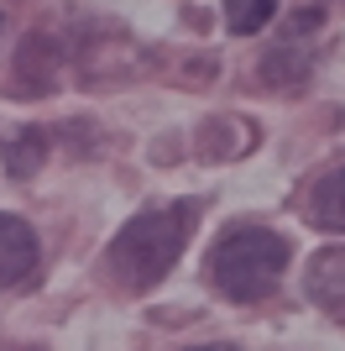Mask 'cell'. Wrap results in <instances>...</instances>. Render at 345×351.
I'll return each mask as SVG.
<instances>
[{"mask_svg":"<svg viewBox=\"0 0 345 351\" xmlns=\"http://www.w3.org/2000/svg\"><path fill=\"white\" fill-rule=\"evenodd\" d=\"M309 299H314L324 315L345 320V247H324L309 263Z\"/></svg>","mask_w":345,"mask_h":351,"instance_id":"obj_4","label":"cell"},{"mask_svg":"<svg viewBox=\"0 0 345 351\" xmlns=\"http://www.w3.org/2000/svg\"><path fill=\"white\" fill-rule=\"evenodd\" d=\"M188 231H194V199H178V205H146L115 231L110 252H105V267L110 278L126 293H146L168 278L178 257L188 247Z\"/></svg>","mask_w":345,"mask_h":351,"instance_id":"obj_1","label":"cell"},{"mask_svg":"<svg viewBox=\"0 0 345 351\" xmlns=\"http://www.w3.org/2000/svg\"><path fill=\"white\" fill-rule=\"evenodd\" d=\"M309 220H314L319 231H345V168L324 173L309 189Z\"/></svg>","mask_w":345,"mask_h":351,"instance_id":"obj_5","label":"cell"},{"mask_svg":"<svg viewBox=\"0 0 345 351\" xmlns=\"http://www.w3.org/2000/svg\"><path fill=\"white\" fill-rule=\"evenodd\" d=\"M188 351H230V346H188Z\"/></svg>","mask_w":345,"mask_h":351,"instance_id":"obj_8","label":"cell"},{"mask_svg":"<svg viewBox=\"0 0 345 351\" xmlns=\"http://www.w3.org/2000/svg\"><path fill=\"white\" fill-rule=\"evenodd\" d=\"M288 273V236L257 220H235L209 247V283L230 304H257L283 283Z\"/></svg>","mask_w":345,"mask_h":351,"instance_id":"obj_2","label":"cell"},{"mask_svg":"<svg viewBox=\"0 0 345 351\" xmlns=\"http://www.w3.org/2000/svg\"><path fill=\"white\" fill-rule=\"evenodd\" d=\"M272 11H277V0H225V27L235 37H251V32H261L272 21Z\"/></svg>","mask_w":345,"mask_h":351,"instance_id":"obj_6","label":"cell"},{"mask_svg":"<svg viewBox=\"0 0 345 351\" xmlns=\"http://www.w3.org/2000/svg\"><path fill=\"white\" fill-rule=\"evenodd\" d=\"M37 273V231L21 215H0V289H16Z\"/></svg>","mask_w":345,"mask_h":351,"instance_id":"obj_3","label":"cell"},{"mask_svg":"<svg viewBox=\"0 0 345 351\" xmlns=\"http://www.w3.org/2000/svg\"><path fill=\"white\" fill-rule=\"evenodd\" d=\"M42 162V136L37 132H27L21 142H11V173H31Z\"/></svg>","mask_w":345,"mask_h":351,"instance_id":"obj_7","label":"cell"}]
</instances>
